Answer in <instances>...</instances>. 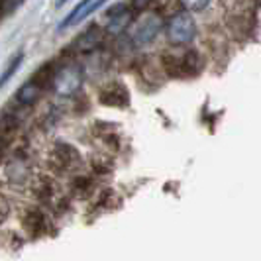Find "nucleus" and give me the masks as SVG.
Segmentation results:
<instances>
[{
    "instance_id": "nucleus-1",
    "label": "nucleus",
    "mask_w": 261,
    "mask_h": 261,
    "mask_svg": "<svg viewBox=\"0 0 261 261\" xmlns=\"http://www.w3.org/2000/svg\"><path fill=\"white\" fill-rule=\"evenodd\" d=\"M196 36L195 18L189 10L177 12L167 24V38L173 45H189Z\"/></svg>"
},
{
    "instance_id": "nucleus-2",
    "label": "nucleus",
    "mask_w": 261,
    "mask_h": 261,
    "mask_svg": "<svg viewBox=\"0 0 261 261\" xmlns=\"http://www.w3.org/2000/svg\"><path fill=\"white\" fill-rule=\"evenodd\" d=\"M159 32H161V20H159V16H155V14H145V16H142L136 22V26L132 28V39H134L136 45H147V43H151L159 36Z\"/></svg>"
},
{
    "instance_id": "nucleus-3",
    "label": "nucleus",
    "mask_w": 261,
    "mask_h": 261,
    "mask_svg": "<svg viewBox=\"0 0 261 261\" xmlns=\"http://www.w3.org/2000/svg\"><path fill=\"white\" fill-rule=\"evenodd\" d=\"M81 81H83L81 69L75 65H69V67H63V69L55 75L53 87H55V92H57V94H61V96H71L73 92L79 91Z\"/></svg>"
},
{
    "instance_id": "nucleus-4",
    "label": "nucleus",
    "mask_w": 261,
    "mask_h": 261,
    "mask_svg": "<svg viewBox=\"0 0 261 261\" xmlns=\"http://www.w3.org/2000/svg\"><path fill=\"white\" fill-rule=\"evenodd\" d=\"M100 102L106 106H128L130 105V94L126 91V87H122L120 83H114L110 87H106L105 91L100 92Z\"/></svg>"
},
{
    "instance_id": "nucleus-5",
    "label": "nucleus",
    "mask_w": 261,
    "mask_h": 261,
    "mask_svg": "<svg viewBox=\"0 0 261 261\" xmlns=\"http://www.w3.org/2000/svg\"><path fill=\"white\" fill-rule=\"evenodd\" d=\"M108 26H106V32L108 34H120V32H124L126 28H128V24L132 22V14L122 6V4H118V6H114L110 12H108Z\"/></svg>"
},
{
    "instance_id": "nucleus-6",
    "label": "nucleus",
    "mask_w": 261,
    "mask_h": 261,
    "mask_svg": "<svg viewBox=\"0 0 261 261\" xmlns=\"http://www.w3.org/2000/svg\"><path fill=\"white\" fill-rule=\"evenodd\" d=\"M55 161L61 165V169H69V167H75L79 165V151L69 144H57L55 145V151H53Z\"/></svg>"
},
{
    "instance_id": "nucleus-7",
    "label": "nucleus",
    "mask_w": 261,
    "mask_h": 261,
    "mask_svg": "<svg viewBox=\"0 0 261 261\" xmlns=\"http://www.w3.org/2000/svg\"><path fill=\"white\" fill-rule=\"evenodd\" d=\"M45 214L38 208H32L28 212L26 216H24V226H26V230L30 232L32 236H41L45 232Z\"/></svg>"
},
{
    "instance_id": "nucleus-8",
    "label": "nucleus",
    "mask_w": 261,
    "mask_h": 261,
    "mask_svg": "<svg viewBox=\"0 0 261 261\" xmlns=\"http://www.w3.org/2000/svg\"><path fill=\"white\" fill-rule=\"evenodd\" d=\"M38 96H39V85L36 83V81L26 83L20 91L16 92V100H18L20 105H32Z\"/></svg>"
},
{
    "instance_id": "nucleus-9",
    "label": "nucleus",
    "mask_w": 261,
    "mask_h": 261,
    "mask_svg": "<svg viewBox=\"0 0 261 261\" xmlns=\"http://www.w3.org/2000/svg\"><path fill=\"white\" fill-rule=\"evenodd\" d=\"M100 43V32H98V28H91V30H87L77 41V47L79 49H83V51H89L92 47H96Z\"/></svg>"
},
{
    "instance_id": "nucleus-10",
    "label": "nucleus",
    "mask_w": 261,
    "mask_h": 261,
    "mask_svg": "<svg viewBox=\"0 0 261 261\" xmlns=\"http://www.w3.org/2000/svg\"><path fill=\"white\" fill-rule=\"evenodd\" d=\"M22 59H24V53H16V57H14L12 61H10L8 69L2 73V85H6V83L10 81V77H12L14 73L18 71V67H20V63H22Z\"/></svg>"
},
{
    "instance_id": "nucleus-11",
    "label": "nucleus",
    "mask_w": 261,
    "mask_h": 261,
    "mask_svg": "<svg viewBox=\"0 0 261 261\" xmlns=\"http://www.w3.org/2000/svg\"><path fill=\"white\" fill-rule=\"evenodd\" d=\"M179 2L183 10H189V12H200L210 4V0H179Z\"/></svg>"
},
{
    "instance_id": "nucleus-12",
    "label": "nucleus",
    "mask_w": 261,
    "mask_h": 261,
    "mask_svg": "<svg viewBox=\"0 0 261 261\" xmlns=\"http://www.w3.org/2000/svg\"><path fill=\"white\" fill-rule=\"evenodd\" d=\"M18 4H22V0H4V2H2V12L4 14L12 12Z\"/></svg>"
},
{
    "instance_id": "nucleus-13",
    "label": "nucleus",
    "mask_w": 261,
    "mask_h": 261,
    "mask_svg": "<svg viewBox=\"0 0 261 261\" xmlns=\"http://www.w3.org/2000/svg\"><path fill=\"white\" fill-rule=\"evenodd\" d=\"M149 2H151V0H132V6H134L136 10H144Z\"/></svg>"
}]
</instances>
